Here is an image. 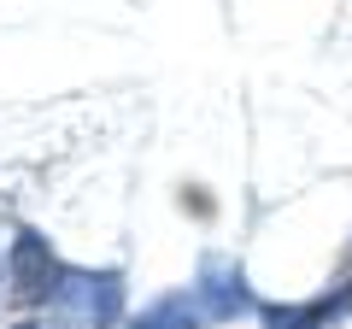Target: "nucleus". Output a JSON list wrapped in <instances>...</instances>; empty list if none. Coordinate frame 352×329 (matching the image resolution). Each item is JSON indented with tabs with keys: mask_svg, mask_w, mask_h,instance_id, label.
I'll return each instance as SVG.
<instances>
[{
	"mask_svg": "<svg viewBox=\"0 0 352 329\" xmlns=\"http://www.w3.org/2000/svg\"><path fill=\"white\" fill-rule=\"evenodd\" d=\"M47 312H53L59 329H106L124 312V282H118V270H100V277L65 270L59 288H53V300H47Z\"/></svg>",
	"mask_w": 352,
	"mask_h": 329,
	"instance_id": "1",
	"label": "nucleus"
},
{
	"mask_svg": "<svg viewBox=\"0 0 352 329\" xmlns=\"http://www.w3.org/2000/svg\"><path fill=\"white\" fill-rule=\"evenodd\" d=\"M194 294H200V312L206 317H235V312H247V306H252L241 270L223 265V259H206V277H200V288H194Z\"/></svg>",
	"mask_w": 352,
	"mask_h": 329,
	"instance_id": "3",
	"label": "nucleus"
},
{
	"mask_svg": "<svg viewBox=\"0 0 352 329\" xmlns=\"http://www.w3.org/2000/svg\"><path fill=\"white\" fill-rule=\"evenodd\" d=\"M59 259H53V247L41 235H18L12 241V300L36 306V300H53V288H59Z\"/></svg>",
	"mask_w": 352,
	"mask_h": 329,
	"instance_id": "2",
	"label": "nucleus"
},
{
	"mask_svg": "<svg viewBox=\"0 0 352 329\" xmlns=\"http://www.w3.org/2000/svg\"><path fill=\"white\" fill-rule=\"evenodd\" d=\"M18 329H41V323H18Z\"/></svg>",
	"mask_w": 352,
	"mask_h": 329,
	"instance_id": "4",
	"label": "nucleus"
}]
</instances>
